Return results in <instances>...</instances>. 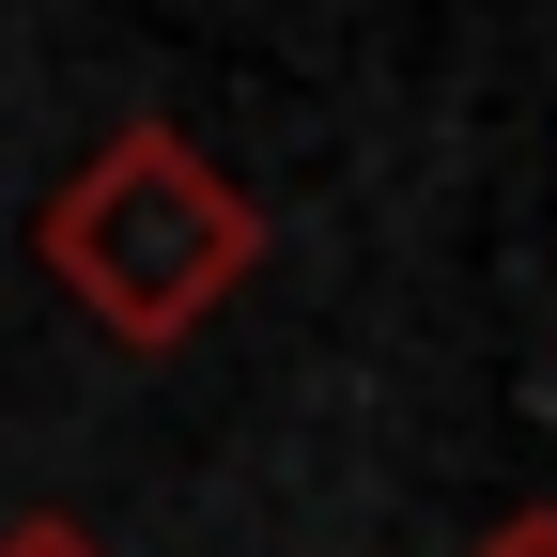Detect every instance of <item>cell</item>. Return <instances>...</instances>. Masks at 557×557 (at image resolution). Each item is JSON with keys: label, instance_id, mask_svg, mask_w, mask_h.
I'll use <instances>...</instances> for the list:
<instances>
[{"label": "cell", "instance_id": "cell-1", "mask_svg": "<svg viewBox=\"0 0 557 557\" xmlns=\"http://www.w3.org/2000/svg\"><path fill=\"white\" fill-rule=\"evenodd\" d=\"M32 263L62 278V310L124 357H186L248 278H263V201L201 156L171 109L109 124L78 171L32 201Z\"/></svg>", "mask_w": 557, "mask_h": 557}, {"label": "cell", "instance_id": "cell-2", "mask_svg": "<svg viewBox=\"0 0 557 557\" xmlns=\"http://www.w3.org/2000/svg\"><path fill=\"white\" fill-rule=\"evenodd\" d=\"M0 557H109L94 527H62V511H16V527H0Z\"/></svg>", "mask_w": 557, "mask_h": 557}, {"label": "cell", "instance_id": "cell-3", "mask_svg": "<svg viewBox=\"0 0 557 557\" xmlns=\"http://www.w3.org/2000/svg\"><path fill=\"white\" fill-rule=\"evenodd\" d=\"M480 557H557V511H511V527H480Z\"/></svg>", "mask_w": 557, "mask_h": 557}]
</instances>
